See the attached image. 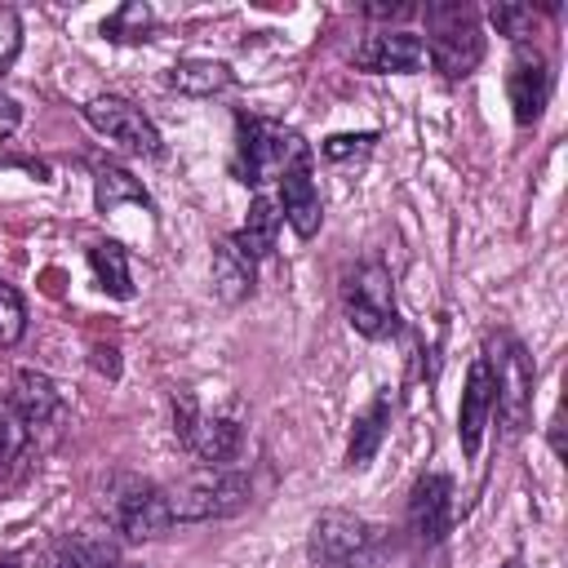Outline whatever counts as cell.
<instances>
[{"label": "cell", "mask_w": 568, "mask_h": 568, "mask_svg": "<svg viewBox=\"0 0 568 568\" xmlns=\"http://www.w3.org/2000/svg\"><path fill=\"white\" fill-rule=\"evenodd\" d=\"M306 155L311 151L293 129H284L275 120H257V115L235 120V160H231V169L244 186H262L266 178H280L288 164H297Z\"/></svg>", "instance_id": "obj_4"}, {"label": "cell", "mask_w": 568, "mask_h": 568, "mask_svg": "<svg viewBox=\"0 0 568 568\" xmlns=\"http://www.w3.org/2000/svg\"><path fill=\"white\" fill-rule=\"evenodd\" d=\"M173 524H200V519H226L248 506L253 484L235 466H200L182 475L173 488H164Z\"/></svg>", "instance_id": "obj_2"}, {"label": "cell", "mask_w": 568, "mask_h": 568, "mask_svg": "<svg viewBox=\"0 0 568 568\" xmlns=\"http://www.w3.org/2000/svg\"><path fill=\"white\" fill-rule=\"evenodd\" d=\"M280 204L271 200V195H253V204H248V217H244V226L231 235L253 262L257 257H271L275 253V235H280Z\"/></svg>", "instance_id": "obj_18"}, {"label": "cell", "mask_w": 568, "mask_h": 568, "mask_svg": "<svg viewBox=\"0 0 568 568\" xmlns=\"http://www.w3.org/2000/svg\"><path fill=\"white\" fill-rule=\"evenodd\" d=\"M120 564H124V559H120L115 537H111V532H93V528L71 532L67 541H58V546L40 559V568H120Z\"/></svg>", "instance_id": "obj_16"}, {"label": "cell", "mask_w": 568, "mask_h": 568, "mask_svg": "<svg viewBox=\"0 0 568 568\" xmlns=\"http://www.w3.org/2000/svg\"><path fill=\"white\" fill-rule=\"evenodd\" d=\"M386 426H390V390H377L368 399V408L355 417V430H351V444H346V466H364L382 448Z\"/></svg>", "instance_id": "obj_19"}, {"label": "cell", "mask_w": 568, "mask_h": 568, "mask_svg": "<svg viewBox=\"0 0 568 568\" xmlns=\"http://www.w3.org/2000/svg\"><path fill=\"white\" fill-rule=\"evenodd\" d=\"M488 22L497 27V36H506V40H515V44H528L537 18H532V4H510V0H501V4L488 9Z\"/></svg>", "instance_id": "obj_24"}, {"label": "cell", "mask_w": 568, "mask_h": 568, "mask_svg": "<svg viewBox=\"0 0 568 568\" xmlns=\"http://www.w3.org/2000/svg\"><path fill=\"white\" fill-rule=\"evenodd\" d=\"M355 67L373 75H413L426 67V44L413 31H377L355 49Z\"/></svg>", "instance_id": "obj_12"}, {"label": "cell", "mask_w": 568, "mask_h": 568, "mask_svg": "<svg viewBox=\"0 0 568 568\" xmlns=\"http://www.w3.org/2000/svg\"><path fill=\"white\" fill-rule=\"evenodd\" d=\"M493 404H497V390H493L488 359L475 355L470 368H466V390H462V408H457V439H462V453L466 457H479V444H484Z\"/></svg>", "instance_id": "obj_13"}, {"label": "cell", "mask_w": 568, "mask_h": 568, "mask_svg": "<svg viewBox=\"0 0 568 568\" xmlns=\"http://www.w3.org/2000/svg\"><path fill=\"white\" fill-rule=\"evenodd\" d=\"M377 142V133H333L324 138V155L328 160H351V155H368V146Z\"/></svg>", "instance_id": "obj_27"}, {"label": "cell", "mask_w": 568, "mask_h": 568, "mask_svg": "<svg viewBox=\"0 0 568 568\" xmlns=\"http://www.w3.org/2000/svg\"><path fill=\"white\" fill-rule=\"evenodd\" d=\"M27 439H31V426L9 408V399H0V466H13L27 453Z\"/></svg>", "instance_id": "obj_25"}, {"label": "cell", "mask_w": 568, "mask_h": 568, "mask_svg": "<svg viewBox=\"0 0 568 568\" xmlns=\"http://www.w3.org/2000/svg\"><path fill=\"white\" fill-rule=\"evenodd\" d=\"M173 430L178 439L204 462V466H231L244 448V422L240 413H204L191 390L173 395Z\"/></svg>", "instance_id": "obj_7"}, {"label": "cell", "mask_w": 568, "mask_h": 568, "mask_svg": "<svg viewBox=\"0 0 568 568\" xmlns=\"http://www.w3.org/2000/svg\"><path fill=\"white\" fill-rule=\"evenodd\" d=\"M93 204H98L102 213H111V209H120V204H142V209H151V195H146V186H142L129 169H120V164H98V169H93Z\"/></svg>", "instance_id": "obj_20"}, {"label": "cell", "mask_w": 568, "mask_h": 568, "mask_svg": "<svg viewBox=\"0 0 568 568\" xmlns=\"http://www.w3.org/2000/svg\"><path fill=\"white\" fill-rule=\"evenodd\" d=\"M120 568H133V564H120Z\"/></svg>", "instance_id": "obj_32"}, {"label": "cell", "mask_w": 568, "mask_h": 568, "mask_svg": "<svg viewBox=\"0 0 568 568\" xmlns=\"http://www.w3.org/2000/svg\"><path fill=\"white\" fill-rule=\"evenodd\" d=\"M4 399H9V408H13L31 430L44 426V422H53V417L62 413V390H58V382H53L49 373H40V368H18Z\"/></svg>", "instance_id": "obj_15"}, {"label": "cell", "mask_w": 568, "mask_h": 568, "mask_svg": "<svg viewBox=\"0 0 568 568\" xmlns=\"http://www.w3.org/2000/svg\"><path fill=\"white\" fill-rule=\"evenodd\" d=\"M426 18V62H435V71H444L448 80H462L475 71V62L484 58V36H479V13L462 0H430L422 9Z\"/></svg>", "instance_id": "obj_1"}, {"label": "cell", "mask_w": 568, "mask_h": 568, "mask_svg": "<svg viewBox=\"0 0 568 568\" xmlns=\"http://www.w3.org/2000/svg\"><path fill=\"white\" fill-rule=\"evenodd\" d=\"M280 217L293 226L297 240H311L324 222V204H320V191H315V178H311V155L288 164L280 173Z\"/></svg>", "instance_id": "obj_14"}, {"label": "cell", "mask_w": 568, "mask_h": 568, "mask_svg": "<svg viewBox=\"0 0 568 568\" xmlns=\"http://www.w3.org/2000/svg\"><path fill=\"white\" fill-rule=\"evenodd\" d=\"M0 568H18V559L13 555H0Z\"/></svg>", "instance_id": "obj_30"}, {"label": "cell", "mask_w": 568, "mask_h": 568, "mask_svg": "<svg viewBox=\"0 0 568 568\" xmlns=\"http://www.w3.org/2000/svg\"><path fill=\"white\" fill-rule=\"evenodd\" d=\"M342 306H346V320L359 337H390L399 328V311H395V284H390V271L382 262H364L346 275L342 284Z\"/></svg>", "instance_id": "obj_8"}, {"label": "cell", "mask_w": 568, "mask_h": 568, "mask_svg": "<svg viewBox=\"0 0 568 568\" xmlns=\"http://www.w3.org/2000/svg\"><path fill=\"white\" fill-rule=\"evenodd\" d=\"M102 515L111 524V532L129 537V541H151V537H164L173 528V515H169V497L160 484L142 479V475H129V470H115L102 488Z\"/></svg>", "instance_id": "obj_3"}, {"label": "cell", "mask_w": 568, "mask_h": 568, "mask_svg": "<svg viewBox=\"0 0 568 568\" xmlns=\"http://www.w3.org/2000/svg\"><path fill=\"white\" fill-rule=\"evenodd\" d=\"M151 27H155V13L133 0V4H120V9L102 22V36H111V40H146Z\"/></svg>", "instance_id": "obj_23"}, {"label": "cell", "mask_w": 568, "mask_h": 568, "mask_svg": "<svg viewBox=\"0 0 568 568\" xmlns=\"http://www.w3.org/2000/svg\"><path fill=\"white\" fill-rule=\"evenodd\" d=\"M364 13L368 18H408L413 4H404V0H395V4H364Z\"/></svg>", "instance_id": "obj_29"}, {"label": "cell", "mask_w": 568, "mask_h": 568, "mask_svg": "<svg viewBox=\"0 0 568 568\" xmlns=\"http://www.w3.org/2000/svg\"><path fill=\"white\" fill-rule=\"evenodd\" d=\"M386 537L377 524L351 510H324L311 524V564L315 568H377Z\"/></svg>", "instance_id": "obj_5"}, {"label": "cell", "mask_w": 568, "mask_h": 568, "mask_svg": "<svg viewBox=\"0 0 568 568\" xmlns=\"http://www.w3.org/2000/svg\"><path fill=\"white\" fill-rule=\"evenodd\" d=\"M488 373H493V390H497V413L506 422V435H524L528 422H532V359L528 351L519 346V337L510 333H493L488 337Z\"/></svg>", "instance_id": "obj_6"}, {"label": "cell", "mask_w": 568, "mask_h": 568, "mask_svg": "<svg viewBox=\"0 0 568 568\" xmlns=\"http://www.w3.org/2000/svg\"><path fill=\"white\" fill-rule=\"evenodd\" d=\"M84 120L115 146L133 151V155H164V142H160V129L142 115V106H133L129 98H115V93H102V98H89L84 102Z\"/></svg>", "instance_id": "obj_9"}, {"label": "cell", "mask_w": 568, "mask_h": 568, "mask_svg": "<svg viewBox=\"0 0 568 568\" xmlns=\"http://www.w3.org/2000/svg\"><path fill=\"white\" fill-rule=\"evenodd\" d=\"M27 333V306L13 284L0 280V346H18Z\"/></svg>", "instance_id": "obj_26"}, {"label": "cell", "mask_w": 568, "mask_h": 568, "mask_svg": "<svg viewBox=\"0 0 568 568\" xmlns=\"http://www.w3.org/2000/svg\"><path fill=\"white\" fill-rule=\"evenodd\" d=\"M89 266H93V280H98V288L102 293H111V297H133V275H129V253H124V244H115V240H98L93 248H89Z\"/></svg>", "instance_id": "obj_22"}, {"label": "cell", "mask_w": 568, "mask_h": 568, "mask_svg": "<svg viewBox=\"0 0 568 568\" xmlns=\"http://www.w3.org/2000/svg\"><path fill=\"white\" fill-rule=\"evenodd\" d=\"M453 528V479L448 475H422L408 493V532L422 546H439Z\"/></svg>", "instance_id": "obj_11"}, {"label": "cell", "mask_w": 568, "mask_h": 568, "mask_svg": "<svg viewBox=\"0 0 568 568\" xmlns=\"http://www.w3.org/2000/svg\"><path fill=\"white\" fill-rule=\"evenodd\" d=\"M506 93H510V106H515L519 124H537L541 120L546 98H550V62H546L541 49H532V44L515 49L510 71H506Z\"/></svg>", "instance_id": "obj_10"}, {"label": "cell", "mask_w": 568, "mask_h": 568, "mask_svg": "<svg viewBox=\"0 0 568 568\" xmlns=\"http://www.w3.org/2000/svg\"><path fill=\"white\" fill-rule=\"evenodd\" d=\"M257 284V262L226 235L213 244V293L222 302H244Z\"/></svg>", "instance_id": "obj_17"}, {"label": "cell", "mask_w": 568, "mask_h": 568, "mask_svg": "<svg viewBox=\"0 0 568 568\" xmlns=\"http://www.w3.org/2000/svg\"><path fill=\"white\" fill-rule=\"evenodd\" d=\"M231 67L226 62H213V58H191V62H178L169 71V84L178 93H191V98H213L222 89H231Z\"/></svg>", "instance_id": "obj_21"}, {"label": "cell", "mask_w": 568, "mask_h": 568, "mask_svg": "<svg viewBox=\"0 0 568 568\" xmlns=\"http://www.w3.org/2000/svg\"><path fill=\"white\" fill-rule=\"evenodd\" d=\"M506 568H524V564H519V559H510V564H506Z\"/></svg>", "instance_id": "obj_31"}, {"label": "cell", "mask_w": 568, "mask_h": 568, "mask_svg": "<svg viewBox=\"0 0 568 568\" xmlns=\"http://www.w3.org/2000/svg\"><path fill=\"white\" fill-rule=\"evenodd\" d=\"M18 40H22L18 13H13V9H0V71L13 62V53H18Z\"/></svg>", "instance_id": "obj_28"}]
</instances>
